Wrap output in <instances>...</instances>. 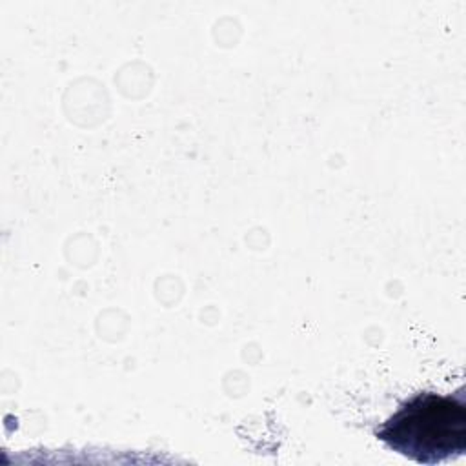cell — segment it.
I'll return each instance as SVG.
<instances>
[{
  "label": "cell",
  "mask_w": 466,
  "mask_h": 466,
  "mask_svg": "<svg viewBox=\"0 0 466 466\" xmlns=\"http://www.w3.org/2000/svg\"><path fill=\"white\" fill-rule=\"evenodd\" d=\"M391 451L419 464H439L466 451L464 388L451 395L422 391L404 400L375 431Z\"/></svg>",
  "instance_id": "obj_1"
}]
</instances>
